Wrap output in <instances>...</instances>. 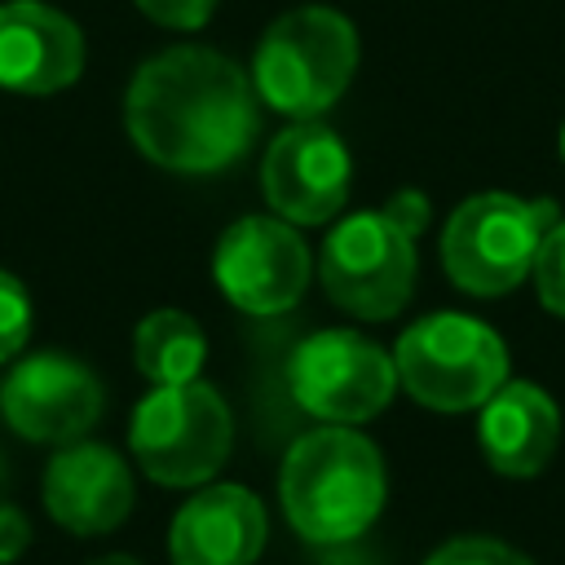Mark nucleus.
<instances>
[{"label":"nucleus","instance_id":"obj_1","mask_svg":"<svg viewBox=\"0 0 565 565\" xmlns=\"http://www.w3.org/2000/svg\"><path fill=\"white\" fill-rule=\"evenodd\" d=\"M128 137L168 172H221L256 141V88L212 49H163L137 66L124 102Z\"/></svg>","mask_w":565,"mask_h":565},{"label":"nucleus","instance_id":"obj_2","mask_svg":"<svg viewBox=\"0 0 565 565\" xmlns=\"http://www.w3.org/2000/svg\"><path fill=\"white\" fill-rule=\"evenodd\" d=\"M287 521L309 543H349L384 508V459L349 424L305 433L278 477Z\"/></svg>","mask_w":565,"mask_h":565},{"label":"nucleus","instance_id":"obj_3","mask_svg":"<svg viewBox=\"0 0 565 565\" xmlns=\"http://www.w3.org/2000/svg\"><path fill=\"white\" fill-rule=\"evenodd\" d=\"M358 71V31L327 4L282 13L256 44L252 88L291 119H318Z\"/></svg>","mask_w":565,"mask_h":565},{"label":"nucleus","instance_id":"obj_4","mask_svg":"<svg viewBox=\"0 0 565 565\" xmlns=\"http://www.w3.org/2000/svg\"><path fill=\"white\" fill-rule=\"evenodd\" d=\"M556 203L516 199L503 190H486L463 199L441 230V260L455 287L472 296L512 291L539 252V238L556 225Z\"/></svg>","mask_w":565,"mask_h":565},{"label":"nucleus","instance_id":"obj_5","mask_svg":"<svg viewBox=\"0 0 565 565\" xmlns=\"http://www.w3.org/2000/svg\"><path fill=\"white\" fill-rule=\"evenodd\" d=\"M397 380L428 411H472L508 380V349L481 318L428 313L402 331Z\"/></svg>","mask_w":565,"mask_h":565},{"label":"nucleus","instance_id":"obj_6","mask_svg":"<svg viewBox=\"0 0 565 565\" xmlns=\"http://www.w3.org/2000/svg\"><path fill=\"white\" fill-rule=\"evenodd\" d=\"M230 406L212 384H154V393L132 411V455L141 472L159 486L212 481L230 455Z\"/></svg>","mask_w":565,"mask_h":565},{"label":"nucleus","instance_id":"obj_7","mask_svg":"<svg viewBox=\"0 0 565 565\" xmlns=\"http://www.w3.org/2000/svg\"><path fill=\"white\" fill-rule=\"evenodd\" d=\"M318 274L344 313L371 322L393 318L415 287V238L384 212H353L327 234Z\"/></svg>","mask_w":565,"mask_h":565},{"label":"nucleus","instance_id":"obj_8","mask_svg":"<svg viewBox=\"0 0 565 565\" xmlns=\"http://www.w3.org/2000/svg\"><path fill=\"white\" fill-rule=\"evenodd\" d=\"M287 388L300 411L331 424L375 419L397 388L393 358L353 331L305 335L287 358Z\"/></svg>","mask_w":565,"mask_h":565},{"label":"nucleus","instance_id":"obj_9","mask_svg":"<svg viewBox=\"0 0 565 565\" xmlns=\"http://www.w3.org/2000/svg\"><path fill=\"white\" fill-rule=\"evenodd\" d=\"M309 247L282 216H243L234 221L212 256L221 291L247 313H282L309 287Z\"/></svg>","mask_w":565,"mask_h":565},{"label":"nucleus","instance_id":"obj_10","mask_svg":"<svg viewBox=\"0 0 565 565\" xmlns=\"http://www.w3.org/2000/svg\"><path fill=\"white\" fill-rule=\"evenodd\" d=\"M349 181L353 159L344 141L318 119H300L287 132H278L260 163L265 199L291 225L331 221L349 199Z\"/></svg>","mask_w":565,"mask_h":565},{"label":"nucleus","instance_id":"obj_11","mask_svg":"<svg viewBox=\"0 0 565 565\" xmlns=\"http://www.w3.org/2000/svg\"><path fill=\"white\" fill-rule=\"evenodd\" d=\"M0 411L26 441H79L102 415L97 375L66 353H35L18 362L0 384Z\"/></svg>","mask_w":565,"mask_h":565},{"label":"nucleus","instance_id":"obj_12","mask_svg":"<svg viewBox=\"0 0 565 565\" xmlns=\"http://www.w3.org/2000/svg\"><path fill=\"white\" fill-rule=\"evenodd\" d=\"M79 71L84 35L66 13L40 0L0 4V88L40 97L75 84Z\"/></svg>","mask_w":565,"mask_h":565},{"label":"nucleus","instance_id":"obj_13","mask_svg":"<svg viewBox=\"0 0 565 565\" xmlns=\"http://www.w3.org/2000/svg\"><path fill=\"white\" fill-rule=\"evenodd\" d=\"M44 508L71 534H106L132 508V472L110 446L66 441L44 472Z\"/></svg>","mask_w":565,"mask_h":565},{"label":"nucleus","instance_id":"obj_14","mask_svg":"<svg viewBox=\"0 0 565 565\" xmlns=\"http://www.w3.org/2000/svg\"><path fill=\"white\" fill-rule=\"evenodd\" d=\"M265 547V508L243 486L199 490L168 530L172 565H252Z\"/></svg>","mask_w":565,"mask_h":565},{"label":"nucleus","instance_id":"obj_15","mask_svg":"<svg viewBox=\"0 0 565 565\" xmlns=\"http://www.w3.org/2000/svg\"><path fill=\"white\" fill-rule=\"evenodd\" d=\"M481 455L494 472L503 477H534L547 468L556 437H561V415L556 402L530 384V380H503L486 402H481Z\"/></svg>","mask_w":565,"mask_h":565},{"label":"nucleus","instance_id":"obj_16","mask_svg":"<svg viewBox=\"0 0 565 565\" xmlns=\"http://www.w3.org/2000/svg\"><path fill=\"white\" fill-rule=\"evenodd\" d=\"M203 358H207V340L190 313L159 309L137 322L132 362L150 384H190L199 380Z\"/></svg>","mask_w":565,"mask_h":565},{"label":"nucleus","instance_id":"obj_17","mask_svg":"<svg viewBox=\"0 0 565 565\" xmlns=\"http://www.w3.org/2000/svg\"><path fill=\"white\" fill-rule=\"evenodd\" d=\"M530 274H534V287H539L543 309H552L556 318H565V221L561 216L539 238V252H534Z\"/></svg>","mask_w":565,"mask_h":565},{"label":"nucleus","instance_id":"obj_18","mask_svg":"<svg viewBox=\"0 0 565 565\" xmlns=\"http://www.w3.org/2000/svg\"><path fill=\"white\" fill-rule=\"evenodd\" d=\"M424 565H534L530 556H521L516 547L486 539V534H468V539H450L441 543Z\"/></svg>","mask_w":565,"mask_h":565},{"label":"nucleus","instance_id":"obj_19","mask_svg":"<svg viewBox=\"0 0 565 565\" xmlns=\"http://www.w3.org/2000/svg\"><path fill=\"white\" fill-rule=\"evenodd\" d=\"M26 335H31V296L13 274L0 269V362L22 353Z\"/></svg>","mask_w":565,"mask_h":565},{"label":"nucleus","instance_id":"obj_20","mask_svg":"<svg viewBox=\"0 0 565 565\" xmlns=\"http://www.w3.org/2000/svg\"><path fill=\"white\" fill-rule=\"evenodd\" d=\"M137 9L146 18H154L159 26H203L216 9V0H137Z\"/></svg>","mask_w":565,"mask_h":565},{"label":"nucleus","instance_id":"obj_21","mask_svg":"<svg viewBox=\"0 0 565 565\" xmlns=\"http://www.w3.org/2000/svg\"><path fill=\"white\" fill-rule=\"evenodd\" d=\"M380 212H384V216H388V221H393L402 234H411V238H415V234L428 225V199H424L419 190H397V194H393V199H388Z\"/></svg>","mask_w":565,"mask_h":565},{"label":"nucleus","instance_id":"obj_22","mask_svg":"<svg viewBox=\"0 0 565 565\" xmlns=\"http://www.w3.org/2000/svg\"><path fill=\"white\" fill-rule=\"evenodd\" d=\"M26 539H31L26 516L13 503H0V561H18L22 547H26Z\"/></svg>","mask_w":565,"mask_h":565},{"label":"nucleus","instance_id":"obj_23","mask_svg":"<svg viewBox=\"0 0 565 565\" xmlns=\"http://www.w3.org/2000/svg\"><path fill=\"white\" fill-rule=\"evenodd\" d=\"M93 565H137L132 556H106V561H93Z\"/></svg>","mask_w":565,"mask_h":565},{"label":"nucleus","instance_id":"obj_24","mask_svg":"<svg viewBox=\"0 0 565 565\" xmlns=\"http://www.w3.org/2000/svg\"><path fill=\"white\" fill-rule=\"evenodd\" d=\"M561 154H565V128H561Z\"/></svg>","mask_w":565,"mask_h":565}]
</instances>
